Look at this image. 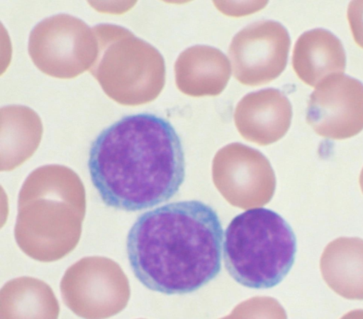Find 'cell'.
Instances as JSON below:
<instances>
[{"instance_id":"obj_1","label":"cell","mask_w":363,"mask_h":319,"mask_svg":"<svg viewBox=\"0 0 363 319\" xmlns=\"http://www.w3.org/2000/svg\"><path fill=\"white\" fill-rule=\"evenodd\" d=\"M87 166L102 202L125 211L168 201L185 178L179 135L168 120L147 112L123 116L102 130L91 144Z\"/></svg>"},{"instance_id":"obj_2","label":"cell","mask_w":363,"mask_h":319,"mask_svg":"<svg viewBox=\"0 0 363 319\" xmlns=\"http://www.w3.org/2000/svg\"><path fill=\"white\" fill-rule=\"evenodd\" d=\"M223 230L217 212L199 200L171 202L138 216L126 238L135 277L167 295L194 292L221 269Z\"/></svg>"},{"instance_id":"obj_3","label":"cell","mask_w":363,"mask_h":319,"mask_svg":"<svg viewBox=\"0 0 363 319\" xmlns=\"http://www.w3.org/2000/svg\"><path fill=\"white\" fill-rule=\"evenodd\" d=\"M296 253L291 227L267 208L239 214L224 233L225 269L235 282L247 288L267 289L279 284L292 267Z\"/></svg>"},{"instance_id":"obj_4","label":"cell","mask_w":363,"mask_h":319,"mask_svg":"<svg viewBox=\"0 0 363 319\" xmlns=\"http://www.w3.org/2000/svg\"><path fill=\"white\" fill-rule=\"evenodd\" d=\"M99 53L91 72L114 97L128 99L133 88L137 103L153 100L165 82L163 57L152 45L124 28L101 24L93 28ZM124 99V98H123Z\"/></svg>"},{"instance_id":"obj_5","label":"cell","mask_w":363,"mask_h":319,"mask_svg":"<svg viewBox=\"0 0 363 319\" xmlns=\"http://www.w3.org/2000/svg\"><path fill=\"white\" fill-rule=\"evenodd\" d=\"M28 52L43 73L72 78L91 69L99 45L93 28L78 18L60 13L43 19L33 28Z\"/></svg>"},{"instance_id":"obj_6","label":"cell","mask_w":363,"mask_h":319,"mask_svg":"<svg viewBox=\"0 0 363 319\" xmlns=\"http://www.w3.org/2000/svg\"><path fill=\"white\" fill-rule=\"evenodd\" d=\"M290 45L289 34L279 22L260 21L245 27L228 50L234 77L252 86L272 81L284 70Z\"/></svg>"},{"instance_id":"obj_7","label":"cell","mask_w":363,"mask_h":319,"mask_svg":"<svg viewBox=\"0 0 363 319\" xmlns=\"http://www.w3.org/2000/svg\"><path fill=\"white\" fill-rule=\"evenodd\" d=\"M306 121L323 137L355 136L363 129V83L342 74L326 79L310 95Z\"/></svg>"},{"instance_id":"obj_8","label":"cell","mask_w":363,"mask_h":319,"mask_svg":"<svg viewBox=\"0 0 363 319\" xmlns=\"http://www.w3.org/2000/svg\"><path fill=\"white\" fill-rule=\"evenodd\" d=\"M292 108L279 90L262 89L245 95L238 103L234 120L244 139L259 145L280 139L288 131Z\"/></svg>"},{"instance_id":"obj_9","label":"cell","mask_w":363,"mask_h":319,"mask_svg":"<svg viewBox=\"0 0 363 319\" xmlns=\"http://www.w3.org/2000/svg\"><path fill=\"white\" fill-rule=\"evenodd\" d=\"M230 73L227 57L220 50L207 45L186 49L174 64L178 89L194 97L220 94L225 88Z\"/></svg>"},{"instance_id":"obj_10","label":"cell","mask_w":363,"mask_h":319,"mask_svg":"<svg viewBox=\"0 0 363 319\" xmlns=\"http://www.w3.org/2000/svg\"><path fill=\"white\" fill-rule=\"evenodd\" d=\"M292 65L301 81L316 87L326 79L344 73L345 51L341 41L331 32L313 29L303 33L296 40Z\"/></svg>"},{"instance_id":"obj_11","label":"cell","mask_w":363,"mask_h":319,"mask_svg":"<svg viewBox=\"0 0 363 319\" xmlns=\"http://www.w3.org/2000/svg\"><path fill=\"white\" fill-rule=\"evenodd\" d=\"M326 284L347 299L363 300V240L340 237L325 248L320 262Z\"/></svg>"},{"instance_id":"obj_12","label":"cell","mask_w":363,"mask_h":319,"mask_svg":"<svg viewBox=\"0 0 363 319\" xmlns=\"http://www.w3.org/2000/svg\"><path fill=\"white\" fill-rule=\"evenodd\" d=\"M87 271L88 269H86ZM111 274H108L109 276ZM107 274H101L93 272L90 274L89 272L86 274L81 272L79 278L74 277L73 284L62 280L61 291L65 303L68 306L74 301L72 305L69 306L70 308L75 303L82 302H99L108 301L113 295V287H118V284H113V281L125 277L123 275L116 279H108ZM123 287V286H119ZM96 306V304H95Z\"/></svg>"},{"instance_id":"obj_13","label":"cell","mask_w":363,"mask_h":319,"mask_svg":"<svg viewBox=\"0 0 363 319\" xmlns=\"http://www.w3.org/2000/svg\"><path fill=\"white\" fill-rule=\"evenodd\" d=\"M347 20L355 42L363 48V1L349 4Z\"/></svg>"},{"instance_id":"obj_14","label":"cell","mask_w":363,"mask_h":319,"mask_svg":"<svg viewBox=\"0 0 363 319\" xmlns=\"http://www.w3.org/2000/svg\"><path fill=\"white\" fill-rule=\"evenodd\" d=\"M359 185L362 190V192H363V168L360 173L359 175Z\"/></svg>"}]
</instances>
